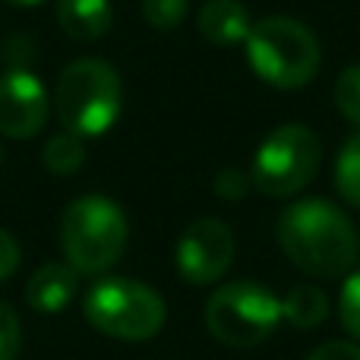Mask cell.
<instances>
[{
	"instance_id": "5bb4252c",
	"label": "cell",
	"mask_w": 360,
	"mask_h": 360,
	"mask_svg": "<svg viewBox=\"0 0 360 360\" xmlns=\"http://www.w3.org/2000/svg\"><path fill=\"white\" fill-rule=\"evenodd\" d=\"M41 162L51 174L70 177L86 165V143H82L79 136L63 130V133H57V136L48 139V146H44V152H41Z\"/></svg>"
},
{
	"instance_id": "9c48e42d",
	"label": "cell",
	"mask_w": 360,
	"mask_h": 360,
	"mask_svg": "<svg viewBox=\"0 0 360 360\" xmlns=\"http://www.w3.org/2000/svg\"><path fill=\"white\" fill-rule=\"evenodd\" d=\"M51 98L44 82L32 70L10 67L0 76V136L32 139L44 130Z\"/></svg>"
},
{
	"instance_id": "cb8c5ba5",
	"label": "cell",
	"mask_w": 360,
	"mask_h": 360,
	"mask_svg": "<svg viewBox=\"0 0 360 360\" xmlns=\"http://www.w3.org/2000/svg\"><path fill=\"white\" fill-rule=\"evenodd\" d=\"M0 165H4V146H0Z\"/></svg>"
},
{
	"instance_id": "7402d4cb",
	"label": "cell",
	"mask_w": 360,
	"mask_h": 360,
	"mask_svg": "<svg viewBox=\"0 0 360 360\" xmlns=\"http://www.w3.org/2000/svg\"><path fill=\"white\" fill-rule=\"evenodd\" d=\"M19 269V243L13 240L10 231L0 228V281H6Z\"/></svg>"
},
{
	"instance_id": "d6986e66",
	"label": "cell",
	"mask_w": 360,
	"mask_h": 360,
	"mask_svg": "<svg viewBox=\"0 0 360 360\" xmlns=\"http://www.w3.org/2000/svg\"><path fill=\"white\" fill-rule=\"evenodd\" d=\"M22 348V326L10 304L0 300V360H16Z\"/></svg>"
},
{
	"instance_id": "8992f818",
	"label": "cell",
	"mask_w": 360,
	"mask_h": 360,
	"mask_svg": "<svg viewBox=\"0 0 360 360\" xmlns=\"http://www.w3.org/2000/svg\"><path fill=\"white\" fill-rule=\"evenodd\" d=\"M281 323V300L259 281H228L205 300V329L228 348H256Z\"/></svg>"
},
{
	"instance_id": "3957f363",
	"label": "cell",
	"mask_w": 360,
	"mask_h": 360,
	"mask_svg": "<svg viewBox=\"0 0 360 360\" xmlns=\"http://www.w3.org/2000/svg\"><path fill=\"white\" fill-rule=\"evenodd\" d=\"M130 224L111 196L89 193L63 209L60 218V247L67 266L79 275H101L124 256Z\"/></svg>"
},
{
	"instance_id": "9a60e30c",
	"label": "cell",
	"mask_w": 360,
	"mask_h": 360,
	"mask_svg": "<svg viewBox=\"0 0 360 360\" xmlns=\"http://www.w3.org/2000/svg\"><path fill=\"white\" fill-rule=\"evenodd\" d=\"M335 190L348 205L360 209V130L342 146L335 158Z\"/></svg>"
},
{
	"instance_id": "6da1fadb",
	"label": "cell",
	"mask_w": 360,
	"mask_h": 360,
	"mask_svg": "<svg viewBox=\"0 0 360 360\" xmlns=\"http://www.w3.org/2000/svg\"><path fill=\"white\" fill-rule=\"evenodd\" d=\"M278 243L285 256L307 275L338 278L360 256L357 228L329 199H297L278 218Z\"/></svg>"
},
{
	"instance_id": "7a4b0ae2",
	"label": "cell",
	"mask_w": 360,
	"mask_h": 360,
	"mask_svg": "<svg viewBox=\"0 0 360 360\" xmlns=\"http://www.w3.org/2000/svg\"><path fill=\"white\" fill-rule=\"evenodd\" d=\"M54 111L63 130L79 139L108 133L124 111V86L117 70L101 57L70 60L57 76Z\"/></svg>"
},
{
	"instance_id": "e0dca14e",
	"label": "cell",
	"mask_w": 360,
	"mask_h": 360,
	"mask_svg": "<svg viewBox=\"0 0 360 360\" xmlns=\"http://www.w3.org/2000/svg\"><path fill=\"white\" fill-rule=\"evenodd\" d=\"M190 0H143V16L152 29L158 32H171L184 22Z\"/></svg>"
},
{
	"instance_id": "30bf717a",
	"label": "cell",
	"mask_w": 360,
	"mask_h": 360,
	"mask_svg": "<svg viewBox=\"0 0 360 360\" xmlns=\"http://www.w3.org/2000/svg\"><path fill=\"white\" fill-rule=\"evenodd\" d=\"M76 291H79V272L67 262H48L32 272L25 285V304L41 316H57L73 304Z\"/></svg>"
},
{
	"instance_id": "7c38bea8",
	"label": "cell",
	"mask_w": 360,
	"mask_h": 360,
	"mask_svg": "<svg viewBox=\"0 0 360 360\" xmlns=\"http://www.w3.org/2000/svg\"><path fill=\"white\" fill-rule=\"evenodd\" d=\"M57 25L73 41H98L111 32L114 10L108 0H57Z\"/></svg>"
},
{
	"instance_id": "8fae6325",
	"label": "cell",
	"mask_w": 360,
	"mask_h": 360,
	"mask_svg": "<svg viewBox=\"0 0 360 360\" xmlns=\"http://www.w3.org/2000/svg\"><path fill=\"white\" fill-rule=\"evenodd\" d=\"M199 35L215 48H234V44L247 41L253 19H250L247 6L240 0H205L199 10Z\"/></svg>"
},
{
	"instance_id": "52a82bcc",
	"label": "cell",
	"mask_w": 360,
	"mask_h": 360,
	"mask_svg": "<svg viewBox=\"0 0 360 360\" xmlns=\"http://www.w3.org/2000/svg\"><path fill=\"white\" fill-rule=\"evenodd\" d=\"M319 162H323V146L316 133L304 124H281L259 143L250 180L266 196L285 199L300 193L316 177Z\"/></svg>"
},
{
	"instance_id": "ac0fdd59",
	"label": "cell",
	"mask_w": 360,
	"mask_h": 360,
	"mask_svg": "<svg viewBox=\"0 0 360 360\" xmlns=\"http://www.w3.org/2000/svg\"><path fill=\"white\" fill-rule=\"evenodd\" d=\"M338 319H342L345 332L360 342V269L345 278L342 297H338Z\"/></svg>"
},
{
	"instance_id": "277c9868",
	"label": "cell",
	"mask_w": 360,
	"mask_h": 360,
	"mask_svg": "<svg viewBox=\"0 0 360 360\" xmlns=\"http://www.w3.org/2000/svg\"><path fill=\"white\" fill-rule=\"evenodd\" d=\"M250 70L272 89H304L319 73V38L300 19L266 16L247 35Z\"/></svg>"
},
{
	"instance_id": "ffe728a7",
	"label": "cell",
	"mask_w": 360,
	"mask_h": 360,
	"mask_svg": "<svg viewBox=\"0 0 360 360\" xmlns=\"http://www.w3.org/2000/svg\"><path fill=\"white\" fill-rule=\"evenodd\" d=\"M250 190H253V180H250V174H243V171H237V168H228L215 177V193L224 199V202L243 199Z\"/></svg>"
},
{
	"instance_id": "5b68a950",
	"label": "cell",
	"mask_w": 360,
	"mask_h": 360,
	"mask_svg": "<svg viewBox=\"0 0 360 360\" xmlns=\"http://www.w3.org/2000/svg\"><path fill=\"white\" fill-rule=\"evenodd\" d=\"M168 307L146 281L101 278L86 294V319L101 335L120 342H149L162 332Z\"/></svg>"
},
{
	"instance_id": "4fadbf2b",
	"label": "cell",
	"mask_w": 360,
	"mask_h": 360,
	"mask_svg": "<svg viewBox=\"0 0 360 360\" xmlns=\"http://www.w3.org/2000/svg\"><path fill=\"white\" fill-rule=\"evenodd\" d=\"M326 316H329V297L323 288L297 285L281 300V319H288L297 329H316L326 323Z\"/></svg>"
},
{
	"instance_id": "2e32d148",
	"label": "cell",
	"mask_w": 360,
	"mask_h": 360,
	"mask_svg": "<svg viewBox=\"0 0 360 360\" xmlns=\"http://www.w3.org/2000/svg\"><path fill=\"white\" fill-rule=\"evenodd\" d=\"M335 108L345 114L348 124L360 130V63H351L335 79Z\"/></svg>"
},
{
	"instance_id": "44dd1931",
	"label": "cell",
	"mask_w": 360,
	"mask_h": 360,
	"mask_svg": "<svg viewBox=\"0 0 360 360\" xmlns=\"http://www.w3.org/2000/svg\"><path fill=\"white\" fill-rule=\"evenodd\" d=\"M307 360H360V345L354 342H326L319 345Z\"/></svg>"
},
{
	"instance_id": "603a6c76",
	"label": "cell",
	"mask_w": 360,
	"mask_h": 360,
	"mask_svg": "<svg viewBox=\"0 0 360 360\" xmlns=\"http://www.w3.org/2000/svg\"><path fill=\"white\" fill-rule=\"evenodd\" d=\"M4 4H10V6H38V4H44V0H4Z\"/></svg>"
},
{
	"instance_id": "ba28073f",
	"label": "cell",
	"mask_w": 360,
	"mask_h": 360,
	"mask_svg": "<svg viewBox=\"0 0 360 360\" xmlns=\"http://www.w3.org/2000/svg\"><path fill=\"white\" fill-rule=\"evenodd\" d=\"M234 250L237 243L228 224L218 221V218H199L177 240L174 262L180 278L196 288L215 285L218 278H224V272L234 262Z\"/></svg>"
}]
</instances>
